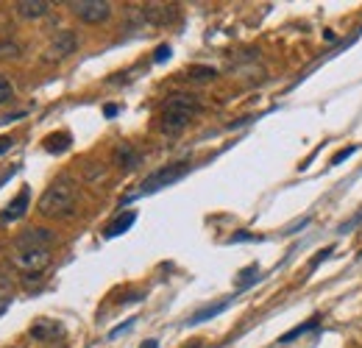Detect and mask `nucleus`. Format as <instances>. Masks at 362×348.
Masks as SVG:
<instances>
[{
    "label": "nucleus",
    "mask_w": 362,
    "mask_h": 348,
    "mask_svg": "<svg viewBox=\"0 0 362 348\" xmlns=\"http://www.w3.org/2000/svg\"><path fill=\"white\" fill-rule=\"evenodd\" d=\"M198 112H201V101H198L195 95H190V92H176V95L168 98V103H165V109H162L159 128H162L168 136H176V134H181V131L190 125V120H192Z\"/></svg>",
    "instance_id": "obj_1"
},
{
    "label": "nucleus",
    "mask_w": 362,
    "mask_h": 348,
    "mask_svg": "<svg viewBox=\"0 0 362 348\" xmlns=\"http://www.w3.org/2000/svg\"><path fill=\"white\" fill-rule=\"evenodd\" d=\"M72 206H76V181L70 176H59L39 198V212L45 218H64L72 212Z\"/></svg>",
    "instance_id": "obj_2"
},
{
    "label": "nucleus",
    "mask_w": 362,
    "mask_h": 348,
    "mask_svg": "<svg viewBox=\"0 0 362 348\" xmlns=\"http://www.w3.org/2000/svg\"><path fill=\"white\" fill-rule=\"evenodd\" d=\"M187 170H190V165H187V162L168 165V167H162V170H157V173H151L148 178H145L134 195H151V192H157V190H162V187H170V184H173V181H179Z\"/></svg>",
    "instance_id": "obj_3"
},
{
    "label": "nucleus",
    "mask_w": 362,
    "mask_h": 348,
    "mask_svg": "<svg viewBox=\"0 0 362 348\" xmlns=\"http://www.w3.org/2000/svg\"><path fill=\"white\" fill-rule=\"evenodd\" d=\"M70 12L76 14L79 20L90 23V25H98V23L109 20L112 3H106V0H72V3H70Z\"/></svg>",
    "instance_id": "obj_4"
},
{
    "label": "nucleus",
    "mask_w": 362,
    "mask_h": 348,
    "mask_svg": "<svg viewBox=\"0 0 362 348\" xmlns=\"http://www.w3.org/2000/svg\"><path fill=\"white\" fill-rule=\"evenodd\" d=\"M12 262L28 276V273H42L50 265V248H17Z\"/></svg>",
    "instance_id": "obj_5"
},
{
    "label": "nucleus",
    "mask_w": 362,
    "mask_h": 348,
    "mask_svg": "<svg viewBox=\"0 0 362 348\" xmlns=\"http://www.w3.org/2000/svg\"><path fill=\"white\" fill-rule=\"evenodd\" d=\"M31 206V187H23L20 192H17V198L0 212V221L3 223H12V221H20L23 215H26V209Z\"/></svg>",
    "instance_id": "obj_6"
},
{
    "label": "nucleus",
    "mask_w": 362,
    "mask_h": 348,
    "mask_svg": "<svg viewBox=\"0 0 362 348\" xmlns=\"http://www.w3.org/2000/svg\"><path fill=\"white\" fill-rule=\"evenodd\" d=\"M142 14H145V20L154 23V25H168V23L176 20L179 12L170 3H148V6H142Z\"/></svg>",
    "instance_id": "obj_7"
},
{
    "label": "nucleus",
    "mask_w": 362,
    "mask_h": 348,
    "mask_svg": "<svg viewBox=\"0 0 362 348\" xmlns=\"http://www.w3.org/2000/svg\"><path fill=\"white\" fill-rule=\"evenodd\" d=\"M53 232L48 229H28L17 237V248H50L53 245Z\"/></svg>",
    "instance_id": "obj_8"
},
{
    "label": "nucleus",
    "mask_w": 362,
    "mask_h": 348,
    "mask_svg": "<svg viewBox=\"0 0 362 348\" xmlns=\"http://www.w3.org/2000/svg\"><path fill=\"white\" fill-rule=\"evenodd\" d=\"M14 9L26 20H39V17H45L50 12V3H48V0H20Z\"/></svg>",
    "instance_id": "obj_9"
},
{
    "label": "nucleus",
    "mask_w": 362,
    "mask_h": 348,
    "mask_svg": "<svg viewBox=\"0 0 362 348\" xmlns=\"http://www.w3.org/2000/svg\"><path fill=\"white\" fill-rule=\"evenodd\" d=\"M76 48H79V37L76 34H72V31H59V37L50 45V53H56L59 59H64L70 53H76Z\"/></svg>",
    "instance_id": "obj_10"
},
{
    "label": "nucleus",
    "mask_w": 362,
    "mask_h": 348,
    "mask_svg": "<svg viewBox=\"0 0 362 348\" xmlns=\"http://www.w3.org/2000/svg\"><path fill=\"white\" fill-rule=\"evenodd\" d=\"M61 331H64L61 323L48 320V318H42V320H37V323L31 326V337H34V340H53V337H59Z\"/></svg>",
    "instance_id": "obj_11"
},
{
    "label": "nucleus",
    "mask_w": 362,
    "mask_h": 348,
    "mask_svg": "<svg viewBox=\"0 0 362 348\" xmlns=\"http://www.w3.org/2000/svg\"><path fill=\"white\" fill-rule=\"evenodd\" d=\"M134 221H137V212H131V209H128V212H123V215H117L109 226H106V232H103V237H117V234H125L131 226H134Z\"/></svg>",
    "instance_id": "obj_12"
},
{
    "label": "nucleus",
    "mask_w": 362,
    "mask_h": 348,
    "mask_svg": "<svg viewBox=\"0 0 362 348\" xmlns=\"http://www.w3.org/2000/svg\"><path fill=\"white\" fill-rule=\"evenodd\" d=\"M114 159H117V165H120V167H125V170H134V167L142 162V156H139V154H137L128 143H123V145L114 151Z\"/></svg>",
    "instance_id": "obj_13"
},
{
    "label": "nucleus",
    "mask_w": 362,
    "mask_h": 348,
    "mask_svg": "<svg viewBox=\"0 0 362 348\" xmlns=\"http://www.w3.org/2000/svg\"><path fill=\"white\" fill-rule=\"evenodd\" d=\"M229 304H232V298H223V301H217V304H209V307H203V309L192 312V318H190L187 323H203V320H209V318H214V315H221Z\"/></svg>",
    "instance_id": "obj_14"
},
{
    "label": "nucleus",
    "mask_w": 362,
    "mask_h": 348,
    "mask_svg": "<svg viewBox=\"0 0 362 348\" xmlns=\"http://www.w3.org/2000/svg\"><path fill=\"white\" fill-rule=\"evenodd\" d=\"M70 143H72V136H70L67 131H59V134H50V136L45 139V148H48L50 154H64V151L70 148Z\"/></svg>",
    "instance_id": "obj_15"
},
{
    "label": "nucleus",
    "mask_w": 362,
    "mask_h": 348,
    "mask_svg": "<svg viewBox=\"0 0 362 348\" xmlns=\"http://www.w3.org/2000/svg\"><path fill=\"white\" fill-rule=\"evenodd\" d=\"M312 329H318V318H312V320H307V323L296 326L293 331H287V334H281V340H279V342H293L296 337H301V334H307V331H312Z\"/></svg>",
    "instance_id": "obj_16"
},
{
    "label": "nucleus",
    "mask_w": 362,
    "mask_h": 348,
    "mask_svg": "<svg viewBox=\"0 0 362 348\" xmlns=\"http://www.w3.org/2000/svg\"><path fill=\"white\" fill-rule=\"evenodd\" d=\"M217 76L214 67H190V79L192 81H212Z\"/></svg>",
    "instance_id": "obj_17"
},
{
    "label": "nucleus",
    "mask_w": 362,
    "mask_h": 348,
    "mask_svg": "<svg viewBox=\"0 0 362 348\" xmlns=\"http://www.w3.org/2000/svg\"><path fill=\"white\" fill-rule=\"evenodd\" d=\"M12 98H14V84L6 76H0V103H6Z\"/></svg>",
    "instance_id": "obj_18"
},
{
    "label": "nucleus",
    "mask_w": 362,
    "mask_h": 348,
    "mask_svg": "<svg viewBox=\"0 0 362 348\" xmlns=\"http://www.w3.org/2000/svg\"><path fill=\"white\" fill-rule=\"evenodd\" d=\"M17 56H20L17 42H0V59H17Z\"/></svg>",
    "instance_id": "obj_19"
},
{
    "label": "nucleus",
    "mask_w": 362,
    "mask_h": 348,
    "mask_svg": "<svg viewBox=\"0 0 362 348\" xmlns=\"http://www.w3.org/2000/svg\"><path fill=\"white\" fill-rule=\"evenodd\" d=\"M354 151H356V145H348V148H343V151H337V154L332 156V165H340V162H343V159H348V156H351Z\"/></svg>",
    "instance_id": "obj_20"
},
{
    "label": "nucleus",
    "mask_w": 362,
    "mask_h": 348,
    "mask_svg": "<svg viewBox=\"0 0 362 348\" xmlns=\"http://www.w3.org/2000/svg\"><path fill=\"white\" fill-rule=\"evenodd\" d=\"M359 221H362V209H359V212H356V215H354V218H351V221H345V223H343V226H340V234H345V232H348V229H354V226H356V223H359Z\"/></svg>",
    "instance_id": "obj_21"
},
{
    "label": "nucleus",
    "mask_w": 362,
    "mask_h": 348,
    "mask_svg": "<svg viewBox=\"0 0 362 348\" xmlns=\"http://www.w3.org/2000/svg\"><path fill=\"white\" fill-rule=\"evenodd\" d=\"M14 143H17L14 136H0V154H6V151H12V148H14Z\"/></svg>",
    "instance_id": "obj_22"
},
{
    "label": "nucleus",
    "mask_w": 362,
    "mask_h": 348,
    "mask_svg": "<svg viewBox=\"0 0 362 348\" xmlns=\"http://www.w3.org/2000/svg\"><path fill=\"white\" fill-rule=\"evenodd\" d=\"M165 59H170V45H159L154 53V61H165Z\"/></svg>",
    "instance_id": "obj_23"
},
{
    "label": "nucleus",
    "mask_w": 362,
    "mask_h": 348,
    "mask_svg": "<svg viewBox=\"0 0 362 348\" xmlns=\"http://www.w3.org/2000/svg\"><path fill=\"white\" fill-rule=\"evenodd\" d=\"M103 114H106V117H114V114H117V106H114V103L103 106Z\"/></svg>",
    "instance_id": "obj_24"
},
{
    "label": "nucleus",
    "mask_w": 362,
    "mask_h": 348,
    "mask_svg": "<svg viewBox=\"0 0 362 348\" xmlns=\"http://www.w3.org/2000/svg\"><path fill=\"white\" fill-rule=\"evenodd\" d=\"M139 348H159V342H157V340H145Z\"/></svg>",
    "instance_id": "obj_25"
}]
</instances>
